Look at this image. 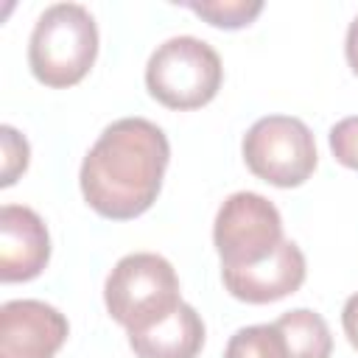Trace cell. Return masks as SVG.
<instances>
[{"instance_id":"cell-8","label":"cell","mask_w":358,"mask_h":358,"mask_svg":"<svg viewBox=\"0 0 358 358\" xmlns=\"http://www.w3.org/2000/svg\"><path fill=\"white\" fill-rule=\"evenodd\" d=\"M50 260V235L45 221L22 204L0 210V280L28 282L45 271Z\"/></svg>"},{"instance_id":"cell-16","label":"cell","mask_w":358,"mask_h":358,"mask_svg":"<svg viewBox=\"0 0 358 358\" xmlns=\"http://www.w3.org/2000/svg\"><path fill=\"white\" fill-rule=\"evenodd\" d=\"M341 327H344L347 341L358 350V294H352V296L344 302V310H341Z\"/></svg>"},{"instance_id":"cell-4","label":"cell","mask_w":358,"mask_h":358,"mask_svg":"<svg viewBox=\"0 0 358 358\" xmlns=\"http://www.w3.org/2000/svg\"><path fill=\"white\" fill-rule=\"evenodd\" d=\"M224 81V67L213 45L196 36L165 39L145 64V87L168 109H199L210 103Z\"/></svg>"},{"instance_id":"cell-11","label":"cell","mask_w":358,"mask_h":358,"mask_svg":"<svg viewBox=\"0 0 358 358\" xmlns=\"http://www.w3.org/2000/svg\"><path fill=\"white\" fill-rule=\"evenodd\" d=\"M274 327L280 330L285 341V355L288 358H330L333 352V336L327 322L310 310V308H296L282 313Z\"/></svg>"},{"instance_id":"cell-2","label":"cell","mask_w":358,"mask_h":358,"mask_svg":"<svg viewBox=\"0 0 358 358\" xmlns=\"http://www.w3.org/2000/svg\"><path fill=\"white\" fill-rule=\"evenodd\" d=\"M98 56V25L78 3L45 8L28 39V64L39 84L64 90L78 84Z\"/></svg>"},{"instance_id":"cell-13","label":"cell","mask_w":358,"mask_h":358,"mask_svg":"<svg viewBox=\"0 0 358 358\" xmlns=\"http://www.w3.org/2000/svg\"><path fill=\"white\" fill-rule=\"evenodd\" d=\"M182 6L190 8L193 14H199L213 28H227V31H238V28L255 22V17L263 11L260 0H201V3L190 0Z\"/></svg>"},{"instance_id":"cell-5","label":"cell","mask_w":358,"mask_h":358,"mask_svg":"<svg viewBox=\"0 0 358 358\" xmlns=\"http://www.w3.org/2000/svg\"><path fill=\"white\" fill-rule=\"evenodd\" d=\"M241 151L246 168L274 187H299L319 162L310 129L291 115H266L255 120L243 134Z\"/></svg>"},{"instance_id":"cell-3","label":"cell","mask_w":358,"mask_h":358,"mask_svg":"<svg viewBox=\"0 0 358 358\" xmlns=\"http://www.w3.org/2000/svg\"><path fill=\"white\" fill-rule=\"evenodd\" d=\"M109 316L129 333L143 330L182 305L173 266L154 252H134L115 263L103 285Z\"/></svg>"},{"instance_id":"cell-9","label":"cell","mask_w":358,"mask_h":358,"mask_svg":"<svg viewBox=\"0 0 358 358\" xmlns=\"http://www.w3.org/2000/svg\"><path fill=\"white\" fill-rule=\"evenodd\" d=\"M221 280L224 288L241 302L249 305L277 302L299 291V285L305 282V255L294 241H282L280 249L257 266L221 268Z\"/></svg>"},{"instance_id":"cell-12","label":"cell","mask_w":358,"mask_h":358,"mask_svg":"<svg viewBox=\"0 0 358 358\" xmlns=\"http://www.w3.org/2000/svg\"><path fill=\"white\" fill-rule=\"evenodd\" d=\"M224 358H288L285 341L274 324H249L229 336Z\"/></svg>"},{"instance_id":"cell-10","label":"cell","mask_w":358,"mask_h":358,"mask_svg":"<svg viewBox=\"0 0 358 358\" xmlns=\"http://www.w3.org/2000/svg\"><path fill=\"white\" fill-rule=\"evenodd\" d=\"M137 358H199L204 347V322L193 305L182 302L159 322L129 333Z\"/></svg>"},{"instance_id":"cell-15","label":"cell","mask_w":358,"mask_h":358,"mask_svg":"<svg viewBox=\"0 0 358 358\" xmlns=\"http://www.w3.org/2000/svg\"><path fill=\"white\" fill-rule=\"evenodd\" d=\"M327 140H330V151L336 162H341L350 171H358V115L338 120L330 129Z\"/></svg>"},{"instance_id":"cell-1","label":"cell","mask_w":358,"mask_h":358,"mask_svg":"<svg viewBox=\"0 0 358 358\" xmlns=\"http://www.w3.org/2000/svg\"><path fill=\"white\" fill-rule=\"evenodd\" d=\"M168 159L171 145L157 123L120 117L101 131L84 157L78 173L81 196L98 215L131 221L157 201Z\"/></svg>"},{"instance_id":"cell-14","label":"cell","mask_w":358,"mask_h":358,"mask_svg":"<svg viewBox=\"0 0 358 358\" xmlns=\"http://www.w3.org/2000/svg\"><path fill=\"white\" fill-rule=\"evenodd\" d=\"M0 145H3V179H0V185L8 187L28 168L31 151H28V140L14 126H0Z\"/></svg>"},{"instance_id":"cell-7","label":"cell","mask_w":358,"mask_h":358,"mask_svg":"<svg viewBox=\"0 0 358 358\" xmlns=\"http://www.w3.org/2000/svg\"><path fill=\"white\" fill-rule=\"evenodd\" d=\"M64 313L39 299H11L0 308V358H53L67 341Z\"/></svg>"},{"instance_id":"cell-6","label":"cell","mask_w":358,"mask_h":358,"mask_svg":"<svg viewBox=\"0 0 358 358\" xmlns=\"http://www.w3.org/2000/svg\"><path fill=\"white\" fill-rule=\"evenodd\" d=\"M280 210L260 193L241 190L224 199L213 224L221 268H246L268 260L282 243Z\"/></svg>"},{"instance_id":"cell-17","label":"cell","mask_w":358,"mask_h":358,"mask_svg":"<svg viewBox=\"0 0 358 358\" xmlns=\"http://www.w3.org/2000/svg\"><path fill=\"white\" fill-rule=\"evenodd\" d=\"M344 53H347V62L352 67V73L358 76V17L350 22L347 28V42H344Z\"/></svg>"}]
</instances>
